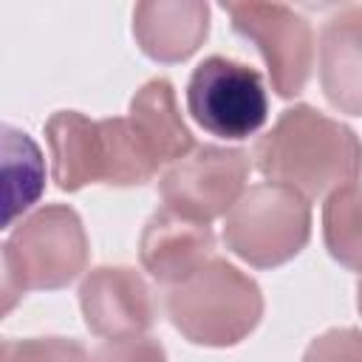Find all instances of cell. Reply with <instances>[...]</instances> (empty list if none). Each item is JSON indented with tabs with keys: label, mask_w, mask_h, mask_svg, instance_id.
<instances>
[{
	"label": "cell",
	"mask_w": 362,
	"mask_h": 362,
	"mask_svg": "<svg viewBox=\"0 0 362 362\" xmlns=\"http://www.w3.org/2000/svg\"><path fill=\"white\" fill-rule=\"evenodd\" d=\"M255 167L300 195L328 198L362 175V141L339 119L311 107H286L272 130L255 144Z\"/></svg>",
	"instance_id": "obj_1"
},
{
	"label": "cell",
	"mask_w": 362,
	"mask_h": 362,
	"mask_svg": "<svg viewBox=\"0 0 362 362\" xmlns=\"http://www.w3.org/2000/svg\"><path fill=\"white\" fill-rule=\"evenodd\" d=\"M45 141L54 181L65 192L88 184L139 187L158 173L127 116L90 119L79 110H57L45 122Z\"/></svg>",
	"instance_id": "obj_2"
},
{
	"label": "cell",
	"mask_w": 362,
	"mask_h": 362,
	"mask_svg": "<svg viewBox=\"0 0 362 362\" xmlns=\"http://www.w3.org/2000/svg\"><path fill=\"white\" fill-rule=\"evenodd\" d=\"M90 243L82 218L68 204H45L3 240V314L28 291L71 286L88 266Z\"/></svg>",
	"instance_id": "obj_3"
},
{
	"label": "cell",
	"mask_w": 362,
	"mask_h": 362,
	"mask_svg": "<svg viewBox=\"0 0 362 362\" xmlns=\"http://www.w3.org/2000/svg\"><path fill=\"white\" fill-rule=\"evenodd\" d=\"M164 308L173 328L187 342L229 348L257 328L263 317V291L238 266L212 257L201 272L167 288Z\"/></svg>",
	"instance_id": "obj_4"
},
{
	"label": "cell",
	"mask_w": 362,
	"mask_h": 362,
	"mask_svg": "<svg viewBox=\"0 0 362 362\" xmlns=\"http://www.w3.org/2000/svg\"><path fill=\"white\" fill-rule=\"evenodd\" d=\"M311 238L308 198L283 184H255L223 218V243L255 269H274L297 257Z\"/></svg>",
	"instance_id": "obj_5"
},
{
	"label": "cell",
	"mask_w": 362,
	"mask_h": 362,
	"mask_svg": "<svg viewBox=\"0 0 362 362\" xmlns=\"http://www.w3.org/2000/svg\"><path fill=\"white\" fill-rule=\"evenodd\" d=\"M187 110L198 127L218 139H249L269 119L263 76L246 62L206 57L187 82Z\"/></svg>",
	"instance_id": "obj_6"
},
{
	"label": "cell",
	"mask_w": 362,
	"mask_h": 362,
	"mask_svg": "<svg viewBox=\"0 0 362 362\" xmlns=\"http://www.w3.org/2000/svg\"><path fill=\"white\" fill-rule=\"evenodd\" d=\"M249 170V153L238 147L198 144L161 173L158 195L164 206L209 223L215 218H226V212L246 192Z\"/></svg>",
	"instance_id": "obj_7"
},
{
	"label": "cell",
	"mask_w": 362,
	"mask_h": 362,
	"mask_svg": "<svg viewBox=\"0 0 362 362\" xmlns=\"http://www.w3.org/2000/svg\"><path fill=\"white\" fill-rule=\"evenodd\" d=\"M223 11L235 34L260 51L274 93L283 99L303 93L314 68L311 23L283 3H223Z\"/></svg>",
	"instance_id": "obj_8"
},
{
	"label": "cell",
	"mask_w": 362,
	"mask_h": 362,
	"mask_svg": "<svg viewBox=\"0 0 362 362\" xmlns=\"http://www.w3.org/2000/svg\"><path fill=\"white\" fill-rule=\"evenodd\" d=\"M79 308L88 331L105 339L144 334L156 322L153 291L130 266L90 269L79 286Z\"/></svg>",
	"instance_id": "obj_9"
},
{
	"label": "cell",
	"mask_w": 362,
	"mask_h": 362,
	"mask_svg": "<svg viewBox=\"0 0 362 362\" xmlns=\"http://www.w3.org/2000/svg\"><path fill=\"white\" fill-rule=\"evenodd\" d=\"M139 257L153 280L175 286L201 272L215 257V232L209 223L161 206L141 229Z\"/></svg>",
	"instance_id": "obj_10"
},
{
	"label": "cell",
	"mask_w": 362,
	"mask_h": 362,
	"mask_svg": "<svg viewBox=\"0 0 362 362\" xmlns=\"http://www.w3.org/2000/svg\"><path fill=\"white\" fill-rule=\"evenodd\" d=\"M320 85L331 107L362 116V3L337 8L320 28Z\"/></svg>",
	"instance_id": "obj_11"
},
{
	"label": "cell",
	"mask_w": 362,
	"mask_h": 362,
	"mask_svg": "<svg viewBox=\"0 0 362 362\" xmlns=\"http://www.w3.org/2000/svg\"><path fill=\"white\" fill-rule=\"evenodd\" d=\"M209 34V6L201 0H150L133 8V37L144 57L173 65L189 59Z\"/></svg>",
	"instance_id": "obj_12"
},
{
	"label": "cell",
	"mask_w": 362,
	"mask_h": 362,
	"mask_svg": "<svg viewBox=\"0 0 362 362\" xmlns=\"http://www.w3.org/2000/svg\"><path fill=\"white\" fill-rule=\"evenodd\" d=\"M127 119L158 170L164 164H175L178 158L195 150V139L181 119L173 82L164 76L144 82L133 93Z\"/></svg>",
	"instance_id": "obj_13"
},
{
	"label": "cell",
	"mask_w": 362,
	"mask_h": 362,
	"mask_svg": "<svg viewBox=\"0 0 362 362\" xmlns=\"http://www.w3.org/2000/svg\"><path fill=\"white\" fill-rule=\"evenodd\" d=\"M3 187H6V212L3 226L8 229L45 187V164L34 139L11 124H3Z\"/></svg>",
	"instance_id": "obj_14"
},
{
	"label": "cell",
	"mask_w": 362,
	"mask_h": 362,
	"mask_svg": "<svg viewBox=\"0 0 362 362\" xmlns=\"http://www.w3.org/2000/svg\"><path fill=\"white\" fill-rule=\"evenodd\" d=\"M322 240L339 266L362 274V184H345L325 198Z\"/></svg>",
	"instance_id": "obj_15"
},
{
	"label": "cell",
	"mask_w": 362,
	"mask_h": 362,
	"mask_svg": "<svg viewBox=\"0 0 362 362\" xmlns=\"http://www.w3.org/2000/svg\"><path fill=\"white\" fill-rule=\"evenodd\" d=\"M82 342L68 337L3 339V362H88Z\"/></svg>",
	"instance_id": "obj_16"
},
{
	"label": "cell",
	"mask_w": 362,
	"mask_h": 362,
	"mask_svg": "<svg viewBox=\"0 0 362 362\" xmlns=\"http://www.w3.org/2000/svg\"><path fill=\"white\" fill-rule=\"evenodd\" d=\"M88 362H167V351L156 337L133 334L105 339L90 351Z\"/></svg>",
	"instance_id": "obj_17"
},
{
	"label": "cell",
	"mask_w": 362,
	"mask_h": 362,
	"mask_svg": "<svg viewBox=\"0 0 362 362\" xmlns=\"http://www.w3.org/2000/svg\"><path fill=\"white\" fill-rule=\"evenodd\" d=\"M303 362H362V331L328 328L325 334L311 339Z\"/></svg>",
	"instance_id": "obj_18"
},
{
	"label": "cell",
	"mask_w": 362,
	"mask_h": 362,
	"mask_svg": "<svg viewBox=\"0 0 362 362\" xmlns=\"http://www.w3.org/2000/svg\"><path fill=\"white\" fill-rule=\"evenodd\" d=\"M356 308H359V314H362V280L356 283Z\"/></svg>",
	"instance_id": "obj_19"
}]
</instances>
